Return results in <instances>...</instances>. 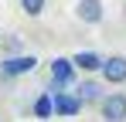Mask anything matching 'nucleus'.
Wrapping results in <instances>:
<instances>
[{"label":"nucleus","instance_id":"nucleus-3","mask_svg":"<svg viewBox=\"0 0 126 122\" xmlns=\"http://www.w3.org/2000/svg\"><path fill=\"white\" fill-rule=\"evenodd\" d=\"M75 20L79 24H89V27H99L106 20V3L102 0H79L75 3Z\"/></svg>","mask_w":126,"mask_h":122},{"label":"nucleus","instance_id":"nucleus-6","mask_svg":"<svg viewBox=\"0 0 126 122\" xmlns=\"http://www.w3.org/2000/svg\"><path fill=\"white\" fill-rule=\"evenodd\" d=\"M99 75H102L106 85H123V81H126V58H123V54L106 58L102 68H99Z\"/></svg>","mask_w":126,"mask_h":122},{"label":"nucleus","instance_id":"nucleus-7","mask_svg":"<svg viewBox=\"0 0 126 122\" xmlns=\"http://www.w3.org/2000/svg\"><path fill=\"white\" fill-rule=\"evenodd\" d=\"M75 95L85 102V105H99V98H102V85L95 78H82L79 85H75Z\"/></svg>","mask_w":126,"mask_h":122},{"label":"nucleus","instance_id":"nucleus-2","mask_svg":"<svg viewBox=\"0 0 126 122\" xmlns=\"http://www.w3.org/2000/svg\"><path fill=\"white\" fill-rule=\"evenodd\" d=\"M34 64H38V58L34 54H10V58H3V64H0V78H21V75H27V71H34Z\"/></svg>","mask_w":126,"mask_h":122},{"label":"nucleus","instance_id":"nucleus-10","mask_svg":"<svg viewBox=\"0 0 126 122\" xmlns=\"http://www.w3.org/2000/svg\"><path fill=\"white\" fill-rule=\"evenodd\" d=\"M51 112H55V102H51V92H41V95L34 98V115H38V119H48Z\"/></svg>","mask_w":126,"mask_h":122},{"label":"nucleus","instance_id":"nucleus-9","mask_svg":"<svg viewBox=\"0 0 126 122\" xmlns=\"http://www.w3.org/2000/svg\"><path fill=\"white\" fill-rule=\"evenodd\" d=\"M0 51H3V58H10V54H24V37H21V34H7V37H0Z\"/></svg>","mask_w":126,"mask_h":122},{"label":"nucleus","instance_id":"nucleus-5","mask_svg":"<svg viewBox=\"0 0 126 122\" xmlns=\"http://www.w3.org/2000/svg\"><path fill=\"white\" fill-rule=\"evenodd\" d=\"M51 102H55V112H58V115H79L82 105H85L75 92H65V88H55V92H51Z\"/></svg>","mask_w":126,"mask_h":122},{"label":"nucleus","instance_id":"nucleus-1","mask_svg":"<svg viewBox=\"0 0 126 122\" xmlns=\"http://www.w3.org/2000/svg\"><path fill=\"white\" fill-rule=\"evenodd\" d=\"M102 122H126V92H106L99 98Z\"/></svg>","mask_w":126,"mask_h":122},{"label":"nucleus","instance_id":"nucleus-8","mask_svg":"<svg viewBox=\"0 0 126 122\" xmlns=\"http://www.w3.org/2000/svg\"><path fill=\"white\" fill-rule=\"evenodd\" d=\"M72 61H75V68L79 71H89V75H95L99 68H102V54L99 51H79V54H72Z\"/></svg>","mask_w":126,"mask_h":122},{"label":"nucleus","instance_id":"nucleus-4","mask_svg":"<svg viewBox=\"0 0 126 122\" xmlns=\"http://www.w3.org/2000/svg\"><path fill=\"white\" fill-rule=\"evenodd\" d=\"M75 75H79V68H75L72 58H55L51 61V88H68V85H75Z\"/></svg>","mask_w":126,"mask_h":122},{"label":"nucleus","instance_id":"nucleus-12","mask_svg":"<svg viewBox=\"0 0 126 122\" xmlns=\"http://www.w3.org/2000/svg\"><path fill=\"white\" fill-rule=\"evenodd\" d=\"M0 122H3V115H0Z\"/></svg>","mask_w":126,"mask_h":122},{"label":"nucleus","instance_id":"nucleus-11","mask_svg":"<svg viewBox=\"0 0 126 122\" xmlns=\"http://www.w3.org/2000/svg\"><path fill=\"white\" fill-rule=\"evenodd\" d=\"M44 7H48V0H21V10L27 14V17H41Z\"/></svg>","mask_w":126,"mask_h":122}]
</instances>
